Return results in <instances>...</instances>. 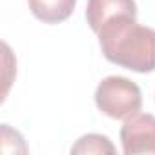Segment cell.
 I'll return each instance as SVG.
<instances>
[{"mask_svg": "<svg viewBox=\"0 0 155 155\" xmlns=\"http://www.w3.org/2000/svg\"><path fill=\"white\" fill-rule=\"evenodd\" d=\"M95 104L110 119L126 120L128 117L140 111L142 91L126 77L111 75L99 82L95 90Z\"/></svg>", "mask_w": 155, "mask_h": 155, "instance_id": "2", "label": "cell"}, {"mask_svg": "<svg viewBox=\"0 0 155 155\" xmlns=\"http://www.w3.org/2000/svg\"><path fill=\"white\" fill-rule=\"evenodd\" d=\"M31 2H40V0H28V4H31Z\"/></svg>", "mask_w": 155, "mask_h": 155, "instance_id": "8", "label": "cell"}, {"mask_svg": "<svg viewBox=\"0 0 155 155\" xmlns=\"http://www.w3.org/2000/svg\"><path fill=\"white\" fill-rule=\"evenodd\" d=\"M119 17H137L135 0H88L86 20L93 33Z\"/></svg>", "mask_w": 155, "mask_h": 155, "instance_id": "4", "label": "cell"}, {"mask_svg": "<svg viewBox=\"0 0 155 155\" xmlns=\"http://www.w3.org/2000/svg\"><path fill=\"white\" fill-rule=\"evenodd\" d=\"M137 17H119L97 33L102 55L111 64L135 73L155 71V29L142 26Z\"/></svg>", "mask_w": 155, "mask_h": 155, "instance_id": "1", "label": "cell"}, {"mask_svg": "<svg viewBox=\"0 0 155 155\" xmlns=\"http://www.w3.org/2000/svg\"><path fill=\"white\" fill-rule=\"evenodd\" d=\"M0 140H2V151L4 153H26V142L22 139V135L9 128V124H2L0 128Z\"/></svg>", "mask_w": 155, "mask_h": 155, "instance_id": "7", "label": "cell"}, {"mask_svg": "<svg viewBox=\"0 0 155 155\" xmlns=\"http://www.w3.org/2000/svg\"><path fill=\"white\" fill-rule=\"evenodd\" d=\"M75 6L77 0H40V2H31L29 9L33 17L44 24H60L71 17Z\"/></svg>", "mask_w": 155, "mask_h": 155, "instance_id": "5", "label": "cell"}, {"mask_svg": "<svg viewBox=\"0 0 155 155\" xmlns=\"http://www.w3.org/2000/svg\"><path fill=\"white\" fill-rule=\"evenodd\" d=\"M117 150L113 146V142L101 133H88L82 135L71 146V153L73 155H113Z\"/></svg>", "mask_w": 155, "mask_h": 155, "instance_id": "6", "label": "cell"}, {"mask_svg": "<svg viewBox=\"0 0 155 155\" xmlns=\"http://www.w3.org/2000/svg\"><path fill=\"white\" fill-rule=\"evenodd\" d=\"M120 142L126 155H155V115L128 117L120 128Z\"/></svg>", "mask_w": 155, "mask_h": 155, "instance_id": "3", "label": "cell"}]
</instances>
